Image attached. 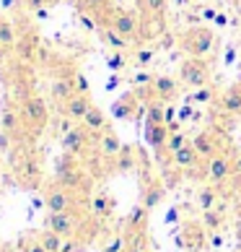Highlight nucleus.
<instances>
[{
	"mask_svg": "<svg viewBox=\"0 0 241 252\" xmlns=\"http://www.w3.org/2000/svg\"><path fill=\"white\" fill-rule=\"evenodd\" d=\"M179 44L187 52V58H205L215 47V32L210 26H194V29H187L182 34Z\"/></svg>",
	"mask_w": 241,
	"mask_h": 252,
	"instance_id": "nucleus-1",
	"label": "nucleus"
},
{
	"mask_svg": "<svg viewBox=\"0 0 241 252\" xmlns=\"http://www.w3.org/2000/svg\"><path fill=\"white\" fill-rule=\"evenodd\" d=\"M179 81L189 89H202L210 81V68L202 58H187L179 65Z\"/></svg>",
	"mask_w": 241,
	"mask_h": 252,
	"instance_id": "nucleus-2",
	"label": "nucleus"
},
{
	"mask_svg": "<svg viewBox=\"0 0 241 252\" xmlns=\"http://www.w3.org/2000/svg\"><path fill=\"white\" fill-rule=\"evenodd\" d=\"M18 109H21L24 123H29L34 127H42L44 123H47V117H50V107H47V101H44L39 94H26Z\"/></svg>",
	"mask_w": 241,
	"mask_h": 252,
	"instance_id": "nucleus-3",
	"label": "nucleus"
},
{
	"mask_svg": "<svg viewBox=\"0 0 241 252\" xmlns=\"http://www.w3.org/2000/svg\"><path fill=\"white\" fill-rule=\"evenodd\" d=\"M47 229H52L54 234H60L62 239H73L80 229V219L76 211H65V213H47Z\"/></svg>",
	"mask_w": 241,
	"mask_h": 252,
	"instance_id": "nucleus-4",
	"label": "nucleus"
},
{
	"mask_svg": "<svg viewBox=\"0 0 241 252\" xmlns=\"http://www.w3.org/2000/svg\"><path fill=\"white\" fill-rule=\"evenodd\" d=\"M44 205H47L50 213H65V211H76V195L70 188H62V185H54L44 192Z\"/></svg>",
	"mask_w": 241,
	"mask_h": 252,
	"instance_id": "nucleus-5",
	"label": "nucleus"
},
{
	"mask_svg": "<svg viewBox=\"0 0 241 252\" xmlns=\"http://www.w3.org/2000/svg\"><path fill=\"white\" fill-rule=\"evenodd\" d=\"M54 177H57V185H62V188H78L83 174H80V166L76 164V156L73 154H65L57 166H54Z\"/></svg>",
	"mask_w": 241,
	"mask_h": 252,
	"instance_id": "nucleus-6",
	"label": "nucleus"
},
{
	"mask_svg": "<svg viewBox=\"0 0 241 252\" xmlns=\"http://www.w3.org/2000/svg\"><path fill=\"white\" fill-rule=\"evenodd\" d=\"M234 172H236V166H234V161H231L228 154L218 151L213 158H208V177H210V182H223Z\"/></svg>",
	"mask_w": 241,
	"mask_h": 252,
	"instance_id": "nucleus-7",
	"label": "nucleus"
},
{
	"mask_svg": "<svg viewBox=\"0 0 241 252\" xmlns=\"http://www.w3.org/2000/svg\"><path fill=\"white\" fill-rule=\"evenodd\" d=\"M107 26H112L114 32L125 34L127 39H130V36H137V18L130 13V11H114L112 16H109V24Z\"/></svg>",
	"mask_w": 241,
	"mask_h": 252,
	"instance_id": "nucleus-8",
	"label": "nucleus"
},
{
	"mask_svg": "<svg viewBox=\"0 0 241 252\" xmlns=\"http://www.w3.org/2000/svg\"><path fill=\"white\" fill-rule=\"evenodd\" d=\"M91 107L94 104H91L88 94H73L68 101H62V115L68 120H83Z\"/></svg>",
	"mask_w": 241,
	"mask_h": 252,
	"instance_id": "nucleus-9",
	"label": "nucleus"
},
{
	"mask_svg": "<svg viewBox=\"0 0 241 252\" xmlns=\"http://www.w3.org/2000/svg\"><path fill=\"white\" fill-rule=\"evenodd\" d=\"M151 86H153V96L161 99V101H174L179 96V83L171 76H156V81Z\"/></svg>",
	"mask_w": 241,
	"mask_h": 252,
	"instance_id": "nucleus-10",
	"label": "nucleus"
},
{
	"mask_svg": "<svg viewBox=\"0 0 241 252\" xmlns=\"http://www.w3.org/2000/svg\"><path fill=\"white\" fill-rule=\"evenodd\" d=\"M86 133H88L86 127H70L68 133L62 135V148H65V154L78 156V154L86 151Z\"/></svg>",
	"mask_w": 241,
	"mask_h": 252,
	"instance_id": "nucleus-11",
	"label": "nucleus"
},
{
	"mask_svg": "<svg viewBox=\"0 0 241 252\" xmlns=\"http://www.w3.org/2000/svg\"><path fill=\"white\" fill-rule=\"evenodd\" d=\"M96 146H99V154L104 158H117L125 143L117 138L114 130H104V133H99V143Z\"/></svg>",
	"mask_w": 241,
	"mask_h": 252,
	"instance_id": "nucleus-12",
	"label": "nucleus"
},
{
	"mask_svg": "<svg viewBox=\"0 0 241 252\" xmlns=\"http://www.w3.org/2000/svg\"><path fill=\"white\" fill-rule=\"evenodd\" d=\"M192 146H194V151L200 154V158H213L218 154V138L213 133H208V130H202V133L194 135Z\"/></svg>",
	"mask_w": 241,
	"mask_h": 252,
	"instance_id": "nucleus-13",
	"label": "nucleus"
},
{
	"mask_svg": "<svg viewBox=\"0 0 241 252\" xmlns=\"http://www.w3.org/2000/svg\"><path fill=\"white\" fill-rule=\"evenodd\" d=\"M171 164L177 166V169H194V166L200 164V154L194 151L192 143H187L184 148H179V151L171 154Z\"/></svg>",
	"mask_w": 241,
	"mask_h": 252,
	"instance_id": "nucleus-14",
	"label": "nucleus"
},
{
	"mask_svg": "<svg viewBox=\"0 0 241 252\" xmlns=\"http://www.w3.org/2000/svg\"><path fill=\"white\" fill-rule=\"evenodd\" d=\"M73 94H78L76 91V78H54L52 81V86H50V96L54 101H68Z\"/></svg>",
	"mask_w": 241,
	"mask_h": 252,
	"instance_id": "nucleus-15",
	"label": "nucleus"
},
{
	"mask_svg": "<svg viewBox=\"0 0 241 252\" xmlns=\"http://www.w3.org/2000/svg\"><path fill=\"white\" fill-rule=\"evenodd\" d=\"M220 112L223 115H241V86H231L220 96Z\"/></svg>",
	"mask_w": 241,
	"mask_h": 252,
	"instance_id": "nucleus-16",
	"label": "nucleus"
},
{
	"mask_svg": "<svg viewBox=\"0 0 241 252\" xmlns=\"http://www.w3.org/2000/svg\"><path fill=\"white\" fill-rule=\"evenodd\" d=\"M80 123H83V127H86L88 133H104L107 130V112L94 104L86 112V117H83Z\"/></svg>",
	"mask_w": 241,
	"mask_h": 252,
	"instance_id": "nucleus-17",
	"label": "nucleus"
},
{
	"mask_svg": "<svg viewBox=\"0 0 241 252\" xmlns=\"http://www.w3.org/2000/svg\"><path fill=\"white\" fill-rule=\"evenodd\" d=\"M114 198L107 192H96L94 198H91V213H94L96 219H109L114 213Z\"/></svg>",
	"mask_w": 241,
	"mask_h": 252,
	"instance_id": "nucleus-18",
	"label": "nucleus"
},
{
	"mask_svg": "<svg viewBox=\"0 0 241 252\" xmlns=\"http://www.w3.org/2000/svg\"><path fill=\"white\" fill-rule=\"evenodd\" d=\"M163 198H166V188L161 182H148L145 185V190H143V198H140V203L145 205L148 211H153L156 205H161L163 203Z\"/></svg>",
	"mask_w": 241,
	"mask_h": 252,
	"instance_id": "nucleus-19",
	"label": "nucleus"
},
{
	"mask_svg": "<svg viewBox=\"0 0 241 252\" xmlns=\"http://www.w3.org/2000/svg\"><path fill=\"white\" fill-rule=\"evenodd\" d=\"M169 127L166 125H145V143L153 148H166L169 143Z\"/></svg>",
	"mask_w": 241,
	"mask_h": 252,
	"instance_id": "nucleus-20",
	"label": "nucleus"
},
{
	"mask_svg": "<svg viewBox=\"0 0 241 252\" xmlns=\"http://www.w3.org/2000/svg\"><path fill=\"white\" fill-rule=\"evenodd\" d=\"M18 36H16V26L8 18H0V50H16Z\"/></svg>",
	"mask_w": 241,
	"mask_h": 252,
	"instance_id": "nucleus-21",
	"label": "nucleus"
},
{
	"mask_svg": "<svg viewBox=\"0 0 241 252\" xmlns=\"http://www.w3.org/2000/svg\"><path fill=\"white\" fill-rule=\"evenodd\" d=\"M145 125H166V101L156 99V101H151V104H148Z\"/></svg>",
	"mask_w": 241,
	"mask_h": 252,
	"instance_id": "nucleus-22",
	"label": "nucleus"
},
{
	"mask_svg": "<svg viewBox=\"0 0 241 252\" xmlns=\"http://www.w3.org/2000/svg\"><path fill=\"white\" fill-rule=\"evenodd\" d=\"M114 164H117V172H130V169H135V146L125 143L122 151H119V156L114 158Z\"/></svg>",
	"mask_w": 241,
	"mask_h": 252,
	"instance_id": "nucleus-23",
	"label": "nucleus"
},
{
	"mask_svg": "<svg viewBox=\"0 0 241 252\" xmlns=\"http://www.w3.org/2000/svg\"><path fill=\"white\" fill-rule=\"evenodd\" d=\"M101 36H104V42L109 44L112 50H119V52H125L127 47H130V39L125 34H119V32H114L112 26H107L104 32H101Z\"/></svg>",
	"mask_w": 241,
	"mask_h": 252,
	"instance_id": "nucleus-24",
	"label": "nucleus"
},
{
	"mask_svg": "<svg viewBox=\"0 0 241 252\" xmlns=\"http://www.w3.org/2000/svg\"><path fill=\"white\" fill-rule=\"evenodd\" d=\"M21 123H24V117H21V109H13V107H8L3 112V130H8L11 135H16L18 130H21Z\"/></svg>",
	"mask_w": 241,
	"mask_h": 252,
	"instance_id": "nucleus-25",
	"label": "nucleus"
},
{
	"mask_svg": "<svg viewBox=\"0 0 241 252\" xmlns=\"http://www.w3.org/2000/svg\"><path fill=\"white\" fill-rule=\"evenodd\" d=\"M39 242H42V247L47 250V252H60V250H62V242H65V239H62L60 234H54L52 229H44L42 234H39Z\"/></svg>",
	"mask_w": 241,
	"mask_h": 252,
	"instance_id": "nucleus-26",
	"label": "nucleus"
},
{
	"mask_svg": "<svg viewBox=\"0 0 241 252\" xmlns=\"http://www.w3.org/2000/svg\"><path fill=\"white\" fill-rule=\"evenodd\" d=\"M202 226L210 229V231H218L220 226H223V211H218V208L202 211Z\"/></svg>",
	"mask_w": 241,
	"mask_h": 252,
	"instance_id": "nucleus-27",
	"label": "nucleus"
},
{
	"mask_svg": "<svg viewBox=\"0 0 241 252\" xmlns=\"http://www.w3.org/2000/svg\"><path fill=\"white\" fill-rule=\"evenodd\" d=\"M215 203H218V192L215 188H202L200 195H197V205H200V211H210V208H215Z\"/></svg>",
	"mask_w": 241,
	"mask_h": 252,
	"instance_id": "nucleus-28",
	"label": "nucleus"
},
{
	"mask_svg": "<svg viewBox=\"0 0 241 252\" xmlns=\"http://www.w3.org/2000/svg\"><path fill=\"white\" fill-rule=\"evenodd\" d=\"M145 216H148V208H145L143 203H137L135 208L130 211V216H127V226H130V229H143Z\"/></svg>",
	"mask_w": 241,
	"mask_h": 252,
	"instance_id": "nucleus-29",
	"label": "nucleus"
},
{
	"mask_svg": "<svg viewBox=\"0 0 241 252\" xmlns=\"http://www.w3.org/2000/svg\"><path fill=\"white\" fill-rule=\"evenodd\" d=\"M130 101H133V96H125V99H119V101H114V104H112V115H114L117 120H127V117L135 115V104L127 107Z\"/></svg>",
	"mask_w": 241,
	"mask_h": 252,
	"instance_id": "nucleus-30",
	"label": "nucleus"
},
{
	"mask_svg": "<svg viewBox=\"0 0 241 252\" xmlns=\"http://www.w3.org/2000/svg\"><path fill=\"white\" fill-rule=\"evenodd\" d=\"M156 60V50H151V47H143V50H135V55H133V63H135V68H148Z\"/></svg>",
	"mask_w": 241,
	"mask_h": 252,
	"instance_id": "nucleus-31",
	"label": "nucleus"
},
{
	"mask_svg": "<svg viewBox=\"0 0 241 252\" xmlns=\"http://www.w3.org/2000/svg\"><path fill=\"white\" fill-rule=\"evenodd\" d=\"M107 65H109V70L112 73H119V70H125V65H127V58H125V52H119V50H112V55L107 58Z\"/></svg>",
	"mask_w": 241,
	"mask_h": 252,
	"instance_id": "nucleus-32",
	"label": "nucleus"
},
{
	"mask_svg": "<svg viewBox=\"0 0 241 252\" xmlns=\"http://www.w3.org/2000/svg\"><path fill=\"white\" fill-rule=\"evenodd\" d=\"M187 143H189V141H187V135H184V133H179V130H177V133H171V135H169V143H166V151H169V154H174V151H179V148H184Z\"/></svg>",
	"mask_w": 241,
	"mask_h": 252,
	"instance_id": "nucleus-33",
	"label": "nucleus"
},
{
	"mask_svg": "<svg viewBox=\"0 0 241 252\" xmlns=\"http://www.w3.org/2000/svg\"><path fill=\"white\" fill-rule=\"evenodd\" d=\"M143 3V8L148 13H153V16H163V11H166V0H140Z\"/></svg>",
	"mask_w": 241,
	"mask_h": 252,
	"instance_id": "nucleus-34",
	"label": "nucleus"
},
{
	"mask_svg": "<svg viewBox=\"0 0 241 252\" xmlns=\"http://www.w3.org/2000/svg\"><path fill=\"white\" fill-rule=\"evenodd\" d=\"M122 252H148V245H145L143 234H135V237L125 245V250H122Z\"/></svg>",
	"mask_w": 241,
	"mask_h": 252,
	"instance_id": "nucleus-35",
	"label": "nucleus"
},
{
	"mask_svg": "<svg viewBox=\"0 0 241 252\" xmlns=\"http://www.w3.org/2000/svg\"><path fill=\"white\" fill-rule=\"evenodd\" d=\"M189 99L194 101V104H205V101H210V99H213V91H210L208 86H202V89H194Z\"/></svg>",
	"mask_w": 241,
	"mask_h": 252,
	"instance_id": "nucleus-36",
	"label": "nucleus"
},
{
	"mask_svg": "<svg viewBox=\"0 0 241 252\" xmlns=\"http://www.w3.org/2000/svg\"><path fill=\"white\" fill-rule=\"evenodd\" d=\"M13 146V135L8 130H0V154H8Z\"/></svg>",
	"mask_w": 241,
	"mask_h": 252,
	"instance_id": "nucleus-37",
	"label": "nucleus"
},
{
	"mask_svg": "<svg viewBox=\"0 0 241 252\" xmlns=\"http://www.w3.org/2000/svg\"><path fill=\"white\" fill-rule=\"evenodd\" d=\"M125 245H127V239L117 234V237H114V239L104 247V252H122V250H125Z\"/></svg>",
	"mask_w": 241,
	"mask_h": 252,
	"instance_id": "nucleus-38",
	"label": "nucleus"
},
{
	"mask_svg": "<svg viewBox=\"0 0 241 252\" xmlns=\"http://www.w3.org/2000/svg\"><path fill=\"white\" fill-rule=\"evenodd\" d=\"M80 247H83V245H80L76 237H73V239H65V242H62V250H60V252H78Z\"/></svg>",
	"mask_w": 241,
	"mask_h": 252,
	"instance_id": "nucleus-39",
	"label": "nucleus"
},
{
	"mask_svg": "<svg viewBox=\"0 0 241 252\" xmlns=\"http://www.w3.org/2000/svg\"><path fill=\"white\" fill-rule=\"evenodd\" d=\"M24 5L29 8V11H42V8L50 5V0H24Z\"/></svg>",
	"mask_w": 241,
	"mask_h": 252,
	"instance_id": "nucleus-40",
	"label": "nucleus"
},
{
	"mask_svg": "<svg viewBox=\"0 0 241 252\" xmlns=\"http://www.w3.org/2000/svg\"><path fill=\"white\" fill-rule=\"evenodd\" d=\"M156 76H151V73H137V76L133 78V86H143V83H153Z\"/></svg>",
	"mask_w": 241,
	"mask_h": 252,
	"instance_id": "nucleus-41",
	"label": "nucleus"
},
{
	"mask_svg": "<svg viewBox=\"0 0 241 252\" xmlns=\"http://www.w3.org/2000/svg\"><path fill=\"white\" fill-rule=\"evenodd\" d=\"M88 81H86V76H80V73H78V76H76V91H78V94H88Z\"/></svg>",
	"mask_w": 241,
	"mask_h": 252,
	"instance_id": "nucleus-42",
	"label": "nucleus"
},
{
	"mask_svg": "<svg viewBox=\"0 0 241 252\" xmlns=\"http://www.w3.org/2000/svg\"><path fill=\"white\" fill-rule=\"evenodd\" d=\"M24 252H47L42 247V242L36 239V242H29V245H24Z\"/></svg>",
	"mask_w": 241,
	"mask_h": 252,
	"instance_id": "nucleus-43",
	"label": "nucleus"
},
{
	"mask_svg": "<svg viewBox=\"0 0 241 252\" xmlns=\"http://www.w3.org/2000/svg\"><path fill=\"white\" fill-rule=\"evenodd\" d=\"M18 3H24V0H0V8L3 11H16Z\"/></svg>",
	"mask_w": 241,
	"mask_h": 252,
	"instance_id": "nucleus-44",
	"label": "nucleus"
},
{
	"mask_svg": "<svg viewBox=\"0 0 241 252\" xmlns=\"http://www.w3.org/2000/svg\"><path fill=\"white\" fill-rule=\"evenodd\" d=\"M171 221H179V211L177 208H171L169 213H166V223H171Z\"/></svg>",
	"mask_w": 241,
	"mask_h": 252,
	"instance_id": "nucleus-45",
	"label": "nucleus"
},
{
	"mask_svg": "<svg viewBox=\"0 0 241 252\" xmlns=\"http://www.w3.org/2000/svg\"><path fill=\"white\" fill-rule=\"evenodd\" d=\"M220 245H223V237H220V234H213V237H210V247L218 250Z\"/></svg>",
	"mask_w": 241,
	"mask_h": 252,
	"instance_id": "nucleus-46",
	"label": "nucleus"
},
{
	"mask_svg": "<svg viewBox=\"0 0 241 252\" xmlns=\"http://www.w3.org/2000/svg\"><path fill=\"white\" fill-rule=\"evenodd\" d=\"M117 83H119V78H117V73H114V76L107 81V91H114V89H117Z\"/></svg>",
	"mask_w": 241,
	"mask_h": 252,
	"instance_id": "nucleus-47",
	"label": "nucleus"
},
{
	"mask_svg": "<svg viewBox=\"0 0 241 252\" xmlns=\"http://www.w3.org/2000/svg\"><path fill=\"white\" fill-rule=\"evenodd\" d=\"M234 58H236V47H228V52H226V65L234 63Z\"/></svg>",
	"mask_w": 241,
	"mask_h": 252,
	"instance_id": "nucleus-48",
	"label": "nucleus"
},
{
	"mask_svg": "<svg viewBox=\"0 0 241 252\" xmlns=\"http://www.w3.org/2000/svg\"><path fill=\"white\" fill-rule=\"evenodd\" d=\"M226 21H228V18L223 13H215V26H226Z\"/></svg>",
	"mask_w": 241,
	"mask_h": 252,
	"instance_id": "nucleus-49",
	"label": "nucleus"
},
{
	"mask_svg": "<svg viewBox=\"0 0 241 252\" xmlns=\"http://www.w3.org/2000/svg\"><path fill=\"white\" fill-rule=\"evenodd\" d=\"M171 123H174V109L166 107V125H171Z\"/></svg>",
	"mask_w": 241,
	"mask_h": 252,
	"instance_id": "nucleus-50",
	"label": "nucleus"
},
{
	"mask_svg": "<svg viewBox=\"0 0 241 252\" xmlns=\"http://www.w3.org/2000/svg\"><path fill=\"white\" fill-rule=\"evenodd\" d=\"M80 21H83V26H86V29H94V21H91V18H86V16H83Z\"/></svg>",
	"mask_w": 241,
	"mask_h": 252,
	"instance_id": "nucleus-51",
	"label": "nucleus"
},
{
	"mask_svg": "<svg viewBox=\"0 0 241 252\" xmlns=\"http://www.w3.org/2000/svg\"><path fill=\"white\" fill-rule=\"evenodd\" d=\"M189 115H192V109L189 107H182V120H187Z\"/></svg>",
	"mask_w": 241,
	"mask_h": 252,
	"instance_id": "nucleus-52",
	"label": "nucleus"
},
{
	"mask_svg": "<svg viewBox=\"0 0 241 252\" xmlns=\"http://www.w3.org/2000/svg\"><path fill=\"white\" fill-rule=\"evenodd\" d=\"M36 16H39V18H47V16H50V11H47V8H42V11H36Z\"/></svg>",
	"mask_w": 241,
	"mask_h": 252,
	"instance_id": "nucleus-53",
	"label": "nucleus"
},
{
	"mask_svg": "<svg viewBox=\"0 0 241 252\" xmlns=\"http://www.w3.org/2000/svg\"><path fill=\"white\" fill-rule=\"evenodd\" d=\"M236 237H239V239H241V219H239V221H236Z\"/></svg>",
	"mask_w": 241,
	"mask_h": 252,
	"instance_id": "nucleus-54",
	"label": "nucleus"
},
{
	"mask_svg": "<svg viewBox=\"0 0 241 252\" xmlns=\"http://www.w3.org/2000/svg\"><path fill=\"white\" fill-rule=\"evenodd\" d=\"M177 5H187V0H177Z\"/></svg>",
	"mask_w": 241,
	"mask_h": 252,
	"instance_id": "nucleus-55",
	"label": "nucleus"
},
{
	"mask_svg": "<svg viewBox=\"0 0 241 252\" xmlns=\"http://www.w3.org/2000/svg\"><path fill=\"white\" fill-rule=\"evenodd\" d=\"M236 200H239V208H241V190H239V198Z\"/></svg>",
	"mask_w": 241,
	"mask_h": 252,
	"instance_id": "nucleus-56",
	"label": "nucleus"
}]
</instances>
